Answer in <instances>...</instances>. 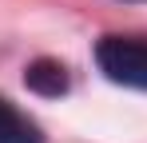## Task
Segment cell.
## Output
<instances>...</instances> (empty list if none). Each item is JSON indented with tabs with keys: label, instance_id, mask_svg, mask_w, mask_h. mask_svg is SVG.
<instances>
[{
	"label": "cell",
	"instance_id": "obj_3",
	"mask_svg": "<svg viewBox=\"0 0 147 143\" xmlns=\"http://www.w3.org/2000/svg\"><path fill=\"white\" fill-rule=\"evenodd\" d=\"M24 84L36 95H64L68 92V72H64V64H56V60H36L24 72Z\"/></svg>",
	"mask_w": 147,
	"mask_h": 143
},
{
	"label": "cell",
	"instance_id": "obj_2",
	"mask_svg": "<svg viewBox=\"0 0 147 143\" xmlns=\"http://www.w3.org/2000/svg\"><path fill=\"white\" fill-rule=\"evenodd\" d=\"M0 143H44V135L24 111H16L8 99H0Z\"/></svg>",
	"mask_w": 147,
	"mask_h": 143
},
{
	"label": "cell",
	"instance_id": "obj_1",
	"mask_svg": "<svg viewBox=\"0 0 147 143\" xmlns=\"http://www.w3.org/2000/svg\"><path fill=\"white\" fill-rule=\"evenodd\" d=\"M96 60H99L107 80L127 84V88H147V44L123 40V36H107V40H99Z\"/></svg>",
	"mask_w": 147,
	"mask_h": 143
}]
</instances>
